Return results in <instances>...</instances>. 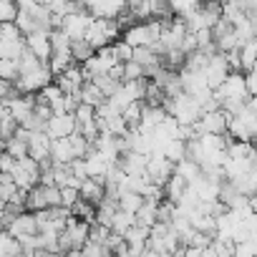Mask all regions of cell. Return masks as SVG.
Returning <instances> with one entry per match:
<instances>
[{
    "mask_svg": "<svg viewBox=\"0 0 257 257\" xmlns=\"http://www.w3.org/2000/svg\"><path fill=\"white\" fill-rule=\"evenodd\" d=\"M164 111H167V116H172L179 126H194L199 118H202V108H199V103L194 101V96H189V93H177V96H172V98H164Z\"/></svg>",
    "mask_w": 257,
    "mask_h": 257,
    "instance_id": "cell-1",
    "label": "cell"
},
{
    "mask_svg": "<svg viewBox=\"0 0 257 257\" xmlns=\"http://www.w3.org/2000/svg\"><path fill=\"white\" fill-rule=\"evenodd\" d=\"M121 36H123V28L118 26V21H93V23L88 26L83 41H86L93 51H101V48L113 46Z\"/></svg>",
    "mask_w": 257,
    "mask_h": 257,
    "instance_id": "cell-2",
    "label": "cell"
},
{
    "mask_svg": "<svg viewBox=\"0 0 257 257\" xmlns=\"http://www.w3.org/2000/svg\"><path fill=\"white\" fill-rule=\"evenodd\" d=\"M227 137H229L232 142H244V144H249V142L257 137V118H254V113L249 111V106H242L237 113L229 116Z\"/></svg>",
    "mask_w": 257,
    "mask_h": 257,
    "instance_id": "cell-3",
    "label": "cell"
},
{
    "mask_svg": "<svg viewBox=\"0 0 257 257\" xmlns=\"http://www.w3.org/2000/svg\"><path fill=\"white\" fill-rule=\"evenodd\" d=\"M88 232H91V224L88 222H81L76 217L68 219L66 229L58 234V252H81L83 244L88 242Z\"/></svg>",
    "mask_w": 257,
    "mask_h": 257,
    "instance_id": "cell-4",
    "label": "cell"
},
{
    "mask_svg": "<svg viewBox=\"0 0 257 257\" xmlns=\"http://www.w3.org/2000/svg\"><path fill=\"white\" fill-rule=\"evenodd\" d=\"M26 51V38L18 31L16 23H3L0 26V58L6 61H18Z\"/></svg>",
    "mask_w": 257,
    "mask_h": 257,
    "instance_id": "cell-5",
    "label": "cell"
},
{
    "mask_svg": "<svg viewBox=\"0 0 257 257\" xmlns=\"http://www.w3.org/2000/svg\"><path fill=\"white\" fill-rule=\"evenodd\" d=\"M11 177H13L16 187H18L21 192L28 194L31 189H36V187L41 184V167H38V162H33L31 157H26V159L16 162Z\"/></svg>",
    "mask_w": 257,
    "mask_h": 257,
    "instance_id": "cell-6",
    "label": "cell"
},
{
    "mask_svg": "<svg viewBox=\"0 0 257 257\" xmlns=\"http://www.w3.org/2000/svg\"><path fill=\"white\" fill-rule=\"evenodd\" d=\"M227 123H229V116L222 111V108H214V111H207L202 113V118L194 123L197 134H209V137H227Z\"/></svg>",
    "mask_w": 257,
    "mask_h": 257,
    "instance_id": "cell-7",
    "label": "cell"
},
{
    "mask_svg": "<svg viewBox=\"0 0 257 257\" xmlns=\"http://www.w3.org/2000/svg\"><path fill=\"white\" fill-rule=\"evenodd\" d=\"M93 23V18L81 8V11H76V13H71V16H66L63 21H61V31H63V36L71 41V43H76V41H83V36H86V31H88V26Z\"/></svg>",
    "mask_w": 257,
    "mask_h": 257,
    "instance_id": "cell-8",
    "label": "cell"
},
{
    "mask_svg": "<svg viewBox=\"0 0 257 257\" xmlns=\"http://www.w3.org/2000/svg\"><path fill=\"white\" fill-rule=\"evenodd\" d=\"M126 3L121 0H106V3H83V11L93 18V21H118L121 16H126Z\"/></svg>",
    "mask_w": 257,
    "mask_h": 257,
    "instance_id": "cell-9",
    "label": "cell"
},
{
    "mask_svg": "<svg viewBox=\"0 0 257 257\" xmlns=\"http://www.w3.org/2000/svg\"><path fill=\"white\" fill-rule=\"evenodd\" d=\"M172 174H174V164H172L167 157H162V154L147 157V179H149L152 184L164 187V184L172 179Z\"/></svg>",
    "mask_w": 257,
    "mask_h": 257,
    "instance_id": "cell-10",
    "label": "cell"
},
{
    "mask_svg": "<svg viewBox=\"0 0 257 257\" xmlns=\"http://www.w3.org/2000/svg\"><path fill=\"white\" fill-rule=\"evenodd\" d=\"M46 134L51 142L58 139H68L76 134V118L73 113H61V116H51V121L46 123Z\"/></svg>",
    "mask_w": 257,
    "mask_h": 257,
    "instance_id": "cell-11",
    "label": "cell"
},
{
    "mask_svg": "<svg viewBox=\"0 0 257 257\" xmlns=\"http://www.w3.org/2000/svg\"><path fill=\"white\" fill-rule=\"evenodd\" d=\"M6 232L13 237V239H26V237H33V234H38V224H36V217L31 214V212H23V214H16V217H11V222H8V227H6Z\"/></svg>",
    "mask_w": 257,
    "mask_h": 257,
    "instance_id": "cell-12",
    "label": "cell"
},
{
    "mask_svg": "<svg viewBox=\"0 0 257 257\" xmlns=\"http://www.w3.org/2000/svg\"><path fill=\"white\" fill-rule=\"evenodd\" d=\"M26 48H28L41 63H48L51 56H53V48H51V33H48V31H36V33L26 36Z\"/></svg>",
    "mask_w": 257,
    "mask_h": 257,
    "instance_id": "cell-13",
    "label": "cell"
},
{
    "mask_svg": "<svg viewBox=\"0 0 257 257\" xmlns=\"http://www.w3.org/2000/svg\"><path fill=\"white\" fill-rule=\"evenodd\" d=\"M8 108H11V116L18 126H26L36 111V96H16L11 101H6Z\"/></svg>",
    "mask_w": 257,
    "mask_h": 257,
    "instance_id": "cell-14",
    "label": "cell"
},
{
    "mask_svg": "<svg viewBox=\"0 0 257 257\" xmlns=\"http://www.w3.org/2000/svg\"><path fill=\"white\" fill-rule=\"evenodd\" d=\"M51 139H48V134L46 132H36V134H31V142H28V157L33 159V162H38V167L41 164H46V162H51Z\"/></svg>",
    "mask_w": 257,
    "mask_h": 257,
    "instance_id": "cell-15",
    "label": "cell"
},
{
    "mask_svg": "<svg viewBox=\"0 0 257 257\" xmlns=\"http://www.w3.org/2000/svg\"><path fill=\"white\" fill-rule=\"evenodd\" d=\"M116 167L126 174V177H147V157L137 154V152H126L121 154V159L116 162Z\"/></svg>",
    "mask_w": 257,
    "mask_h": 257,
    "instance_id": "cell-16",
    "label": "cell"
},
{
    "mask_svg": "<svg viewBox=\"0 0 257 257\" xmlns=\"http://www.w3.org/2000/svg\"><path fill=\"white\" fill-rule=\"evenodd\" d=\"M78 197H81V202H86L91 207H98L106 199V184L101 179H86L78 189Z\"/></svg>",
    "mask_w": 257,
    "mask_h": 257,
    "instance_id": "cell-17",
    "label": "cell"
},
{
    "mask_svg": "<svg viewBox=\"0 0 257 257\" xmlns=\"http://www.w3.org/2000/svg\"><path fill=\"white\" fill-rule=\"evenodd\" d=\"M51 162L56 167H71L76 162V152H73L71 137L68 139H58V142L51 144Z\"/></svg>",
    "mask_w": 257,
    "mask_h": 257,
    "instance_id": "cell-18",
    "label": "cell"
},
{
    "mask_svg": "<svg viewBox=\"0 0 257 257\" xmlns=\"http://www.w3.org/2000/svg\"><path fill=\"white\" fill-rule=\"evenodd\" d=\"M167 118V111L164 106H147L144 103V111H142V121H139V132H154L157 126H162Z\"/></svg>",
    "mask_w": 257,
    "mask_h": 257,
    "instance_id": "cell-19",
    "label": "cell"
},
{
    "mask_svg": "<svg viewBox=\"0 0 257 257\" xmlns=\"http://www.w3.org/2000/svg\"><path fill=\"white\" fill-rule=\"evenodd\" d=\"M174 174H177L182 182H187V187H189V184H194V182L202 177V169H199V164H194L192 159H182L179 164H174Z\"/></svg>",
    "mask_w": 257,
    "mask_h": 257,
    "instance_id": "cell-20",
    "label": "cell"
},
{
    "mask_svg": "<svg viewBox=\"0 0 257 257\" xmlns=\"http://www.w3.org/2000/svg\"><path fill=\"white\" fill-rule=\"evenodd\" d=\"M116 212H118V204L111 202V199H103V202L96 207V219H93V224H101V227L111 229V222H113Z\"/></svg>",
    "mask_w": 257,
    "mask_h": 257,
    "instance_id": "cell-21",
    "label": "cell"
},
{
    "mask_svg": "<svg viewBox=\"0 0 257 257\" xmlns=\"http://www.w3.org/2000/svg\"><path fill=\"white\" fill-rule=\"evenodd\" d=\"M159 204H162V202H147V199H144L142 209L137 212V224H139V227H144V229H152V227L157 224Z\"/></svg>",
    "mask_w": 257,
    "mask_h": 257,
    "instance_id": "cell-22",
    "label": "cell"
},
{
    "mask_svg": "<svg viewBox=\"0 0 257 257\" xmlns=\"http://www.w3.org/2000/svg\"><path fill=\"white\" fill-rule=\"evenodd\" d=\"M184 192H187V182H182L177 174H172V179L164 184V199L169 204H179V199L184 197Z\"/></svg>",
    "mask_w": 257,
    "mask_h": 257,
    "instance_id": "cell-23",
    "label": "cell"
},
{
    "mask_svg": "<svg viewBox=\"0 0 257 257\" xmlns=\"http://www.w3.org/2000/svg\"><path fill=\"white\" fill-rule=\"evenodd\" d=\"M78 98H81V103H86V106H91V108H98V106L106 101V96H103V93H101L91 81H86V83H83V88H81Z\"/></svg>",
    "mask_w": 257,
    "mask_h": 257,
    "instance_id": "cell-24",
    "label": "cell"
},
{
    "mask_svg": "<svg viewBox=\"0 0 257 257\" xmlns=\"http://www.w3.org/2000/svg\"><path fill=\"white\" fill-rule=\"evenodd\" d=\"M118 209L121 212H126V214H134L137 217V212L142 209V204H144V197H139L137 192H126V194H121L118 197Z\"/></svg>",
    "mask_w": 257,
    "mask_h": 257,
    "instance_id": "cell-25",
    "label": "cell"
},
{
    "mask_svg": "<svg viewBox=\"0 0 257 257\" xmlns=\"http://www.w3.org/2000/svg\"><path fill=\"white\" fill-rule=\"evenodd\" d=\"M137 224V217L134 214H126V212H116V217H113V222H111V232L113 234H118V237H123L128 229H132Z\"/></svg>",
    "mask_w": 257,
    "mask_h": 257,
    "instance_id": "cell-26",
    "label": "cell"
},
{
    "mask_svg": "<svg viewBox=\"0 0 257 257\" xmlns=\"http://www.w3.org/2000/svg\"><path fill=\"white\" fill-rule=\"evenodd\" d=\"M73 118H76V128L91 126V123H96V108H91L86 103H78L76 111H73Z\"/></svg>",
    "mask_w": 257,
    "mask_h": 257,
    "instance_id": "cell-27",
    "label": "cell"
},
{
    "mask_svg": "<svg viewBox=\"0 0 257 257\" xmlns=\"http://www.w3.org/2000/svg\"><path fill=\"white\" fill-rule=\"evenodd\" d=\"M18 187H16V182H13V177L11 174H0V199H3L6 204H11L16 197H18Z\"/></svg>",
    "mask_w": 257,
    "mask_h": 257,
    "instance_id": "cell-28",
    "label": "cell"
},
{
    "mask_svg": "<svg viewBox=\"0 0 257 257\" xmlns=\"http://www.w3.org/2000/svg\"><path fill=\"white\" fill-rule=\"evenodd\" d=\"M93 53H96V51H93L86 41H76V43H71V56H73V61H76L78 66H83Z\"/></svg>",
    "mask_w": 257,
    "mask_h": 257,
    "instance_id": "cell-29",
    "label": "cell"
},
{
    "mask_svg": "<svg viewBox=\"0 0 257 257\" xmlns=\"http://www.w3.org/2000/svg\"><path fill=\"white\" fill-rule=\"evenodd\" d=\"M6 154H8L11 159L21 162V159H26V157H28V144L13 137V139H8V142H6Z\"/></svg>",
    "mask_w": 257,
    "mask_h": 257,
    "instance_id": "cell-30",
    "label": "cell"
},
{
    "mask_svg": "<svg viewBox=\"0 0 257 257\" xmlns=\"http://www.w3.org/2000/svg\"><path fill=\"white\" fill-rule=\"evenodd\" d=\"M18 78H21L18 61H6V58H0V81H11V83H16Z\"/></svg>",
    "mask_w": 257,
    "mask_h": 257,
    "instance_id": "cell-31",
    "label": "cell"
},
{
    "mask_svg": "<svg viewBox=\"0 0 257 257\" xmlns=\"http://www.w3.org/2000/svg\"><path fill=\"white\" fill-rule=\"evenodd\" d=\"M111 48H113V56H116V61H118V63H128V61H134V48L128 46V43H123L121 38H118Z\"/></svg>",
    "mask_w": 257,
    "mask_h": 257,
    "instance_id": "cell-32",
    "label": "cell"
},
{
    "mask_svg": "<svg viewBox=\"0 0 257 257\" xmlns=\"http://www.w3.org/2000/svg\"><path fill=\"white\" fill-rule=\"evenodd\" d=\"M81 257H111V252H108L103 244L88 239V242L83 244V249H81Z\"/></svg>",
    "mask_w": 257,
    "mask_h": 257,
    "instance_id": "cell-33",
    "label": "cell"
},
{
    "mask_svg": "<svg viewBox=\"0 0 257 257\" xmlns=\"http://www.w3.org/2000/svg\"><path fill=\"white\" fill-rule=\"evenodd\" d=\"M78 202H81V197H78V189H73V187H63V189H61V207H66V209H73Z\"/></svg>",
    "mask_w": 257,
    "mask_h": 257,
    "instance_id": "cell-34",
    "label": "cell"
},
{
    "mask_svg": "<svg viewBox=\"0 0 257 257\" xmlns=\"http://www.w3.org/2000/svg\"><path fill=\"white\" fill-rule=\"evenodd\" d=\"M234 257H257V242L254 239L237 242L234 244Z\"/></svg>",
    "mask_w": 257,
    "mask_h": 257,
    "instance_id": "cell-35",
    "label": "cell"
},
{
    "mask_svg": "<svg viewBox=\"0 0 257 257\" xmlns=\"http://www.w3.org/2000/svg\"><path fill=\"white\" fill-rule=\"evenodd\" d=\"M244 81H247V91H249V98H257V66L244 76Z\"/></svg>",
    "mask_w": 257,
    "mask_h": 257,
    "instance_id": "cell-36",
    "label": "cell"
},
{
    "mask_svg": "<svg viewBox=\"0 0 257 257\" xmlns=\"http://www.w3.org/2000/svg\"><path fill=\"white\" fill-rule=\"evenodd\" d=\"M13 167H16V159H11L6 152L0 154V174H11V172H13Z\"/></svg>",
    "mask_w": 257,
    "mask_h": 257,
    "instance_id": "cell-37",
    "label": "cell"
},
{
    "mask_svg": "<svg viewBox=\"0 0 257 257\" xmlns=\"http://www.w3.org/2000/svg\"><path fill=\"white\" fill-rule=\"evenodd\" d=\"M36 257H66L63 252H36Z\"/></svg>",
    "mask_w": 257,
    "mask_h": 257,
    "instance_id": "cell-38",
    "label": "cell"
},
{
    "mask_svg": "<svg viewBox=\"0 0 257 257\" xmlns=\"http://www.w3.org/2000/svg\"><path fill=\"white\" fill-rule=\"evenodd\" d=\"M142 257H172V254H162V252H154V249H147Z\"/></svg>",
    "mask_w": 257,
    "mask_h": 257,
    "instance_id": "cell-39",
    "label": "cell"
},
{
    "mask_svg": "<svg viewBox=\"0 0 257 257\" xmlns=\"http://www.w3.org/2000/svg\"><path fill=\"white\" fill-rule=\"evenodd\" d=\"M247 106H249V111H252V113H254V118H257V98H249V103H247Z\"/></svg>",
    "mask_w": 257,
    "mask_h": 257,
    "instance_id": "cell-40",
    "label": "cell"
},
{
    "mask_svg": "<svg viewBox=\"0 0 257 257\" xmlns=\"http://www.w3.org/2000/svg\"><path fill=\"white\" fill-rule=\"evenodd\" d=\"M66 257H81V252H66Z\"/></svg>",
    "mask_w": 257,
    "mask_h": 257,
    "instance_id": "cell-41",
    "label": "cell"
},
{
    "mask_svg": "<svg viewBox=\"0 0 257 257\" xmlns=\"http://www.w3.org/2000/svg\"><path fill=\"white\" fill-rule=\"evenodd\" d=\"M249 144H252V147H254V152H257V137H254V139H252Z\"/></svg>",
    "mask_w": 257,
    "mask_h": 257,
    "instance_id": "cell-42",
    "label": "cell"
},
{
    "mask_svg": "<svg viewBox=\"0 0 257 257\" xmlns=\"http://www.w3.org/2000/svg\"><path fill=\"white\" fill-rule=\"evenodd\" d=\"M252 199H254V204H257V194H254V197H252Z\"/></svg>",
    "mask_w": 257,
    "mask_h": 257,
    "instance_id": "cell-43",
    "label": "cell"
}]
</instances>
